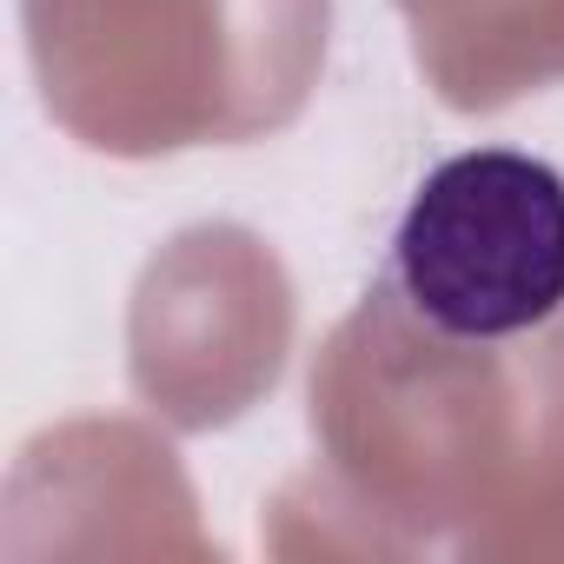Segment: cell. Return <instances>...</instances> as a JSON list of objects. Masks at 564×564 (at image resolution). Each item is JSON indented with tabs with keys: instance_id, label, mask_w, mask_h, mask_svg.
<instances>
[{
	"instance_id": "obj_1",
	"label": "cell",
	"mask_w": 564,
	"mask_h": 564,
	"mask_svg": "<svg viewBox=\"0 0 564 564\" xmlns=\"http://www.w3.org/2000/svg\"><path fill=\"white\" fill-rule=\"evenodd\" d=\"M392 279L419 326L458 346L518 339L564 313V173L518 147L438 160L399 232Z\"/></svg>"
}]
</instances>
